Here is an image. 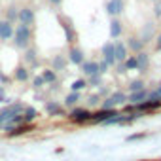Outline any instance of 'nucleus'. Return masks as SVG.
<instances>
[{"mask_svg": "<svg viewBox=\"0 0 161 161\" xmlns=\"http://www.w3.org/2000/svg\"><path fill=\"white\" fill-rule=\"evenodd\" d=\"M80 68H82V72H84L86 76H95V74H99V64H97L95 61H84L82 64H80Z\"/></svg>", "mask_w": 161, "mask_h": 161, "instance_id": "nucleus-12", "label": "nucleus"}, {"mask_svg": "<svg viewBox=\"0 0 161 161\" xmlns=\"http://www.w3.org/2000/svg\"><path fill=\"white\" fill-rule=\"evenodd\" d=\"M114 116H118V112L112 108V110H99L97 114H91V119L89 121H93V123H104L106 119H110V118H114Z\"/></svg>", "mask_w": 161, "mask_h": 161, "instance_id": "nucleus-5", "label": "nucleus"}, {"mask_svg": "<svg viewBox=\"0 0 161 161\" xmlns=\"http://www.w3.org/2000/svg\"><path fill=\"white\" fill-rule=\"evenodd\" d=\"M17 15H19L17 6H8V8H6V21L15 23V21H17Z\"/></svg>", "mask_w": 161, "mask_h": 161, "instance_id": "nucleus-22", "label": "nucleus"}, {"mask_svg": "<svg viewBox=\"0 0 161 161\" xmlns=\"http://www.w3.org/2000/svg\"><path fill=\"white\" fill-rule=\"evenodd\" d=\"M36 118H38L36 108H32V106H25V110H23V123H31V121H34Z\"/></svg>", "mask_w": 161, "mask_h": 161, "instance_id": "nucleus-18", "label": "nucleus"}, {"mask_svg": "<svg viewBox=\"0 0 161 161\" xmlns=\"http://www.w3.org/2000/svg\"><path fill=\"white\" fill-rule=\"evenodd\" d=\"M114 57L116 63H123L127 59V46L123 42H114Z\"/></svg>", "mask_w": 161, "mask_h": 161, "instance_id": "nucleus-9", "label": "nucleus"}, {"mask_svg": "<svg viewBox=\"0 0 161 161\" xmlns=\"http://www.w3.org/2000/svg\"><path fill=\"white\" fill-rule=\"evenodd\" d=\"M70 87H72V91H82V89L87 87V82H86V80H76Z\"/></svg>", "mask_w": 161, "mask_h": 161, "instance_id": "nucleus-28", "label": "nucleus"}, {"mask_svg": "<svg viewBox=\"0 0 161 161\" xmlns=\"http://www.w3.org/2000/svg\"><path fill=\"white\" fill-rule=\"evenodd\" d=\"M110 101L114 103V106H118V104H125V103H127V95H125L123 91H116V93L110 95Z\"/></svg>", "mask_w": 161, "mask_h": 161, "instance_id": "nucleus-21", "label": "nucleus"}, {"mask_svg": "<svg viewBox=\"0 0 161 161\" xmlns=\"http://www.w3.org/2000/svg\"><path fill=\"white\" fill-rule=\"evenodd\" d=\"M135 59H136V70L146 72V70H148V64H150V57H148V53H146V51H138V53L135 55Z\"/></svg>", "mask_w": 161, "mask_h": 161, "instance_id": "nucleus-11", "label": "nucleus"}, {"mask_svg": "<svg viewBox=\"0 0 161 161\" xmlns=\"http://www.w3.org/2000/svg\"><path fill=\"white\" fill-rule=\"evenodd\" d=\"M44 84H46V82L42 80V76H36V78L32 80V87H34V89H42V87H44Z\"/></svg>", "mask_w": 161, "mask_h": 161, "instance_id": "nucleus-29", "label": "nucleus"}, {"mask_svg": "<svg viewBox=\"0 0 161 161\" xmlns=\"http://www.w3.org/2000/svg\"><path fill=\"white\" fill-rule=\"evenodd\" d=\"M14 36V23L0 21V42H8Z\"/></svg>", "mask_w": 161, "mask_h": 161, "instance_id": "nucleus-6", "label": "nucleus"}, {"mask_svg": "<svg viewBox=\"0 0 161 161\" xmlns=\"http://www.w3.org/2000/svg\"><path fill=\"white\" fill-rule=\"evenodd\" d=\"M51 64H53V68H51V70H64V68H66V64H68V59H66L64 55H55V57H53V61H51Z\"/></svg>", "mask_w": 161, "mask_h": 161, "instance_id": "nucleus-16", "label": "nucleus"}, {"mask_svg": "<svg viewBox=\"0 0 161 161\" xmlns=\"http://www.w3.org/2000/svg\"><path fill=\"white\" fill-rule=\"evenodd\" d=\"M42 80L46 84H53L55 80H57V74H55V70H51V68H46L44 72H42Z\"/></svg>", "mask_w": 161, "mask_h": 161, "instance_id": "nucleus-24", "label": "nucleus"}, {"mask_svg": "<svg viewBox=\"0 0 161 161\" xmlns=\"http://www.w3.org/2000/svg\"><path fill=\"white\" fill-rule=\"evenodd\" d=\"M47 2H49L51 6H61V2H63V0H47Z\"/></svg>", "mask_w": 161, "mask_h": 161, "instance_id": "nucleus-37", "label": "nucleus"}, {"mask_svg": "<svg viewBox=\"0 0 161 161\" xmlns=\"http://www.w3.org/2000/svg\"><path fill=\"white\" fill-rule=\"evenodd\" d=\"M155 93H157V95H159V97H161V86H159V89H157V91H155Z\"/></svg>", "mask_w": 161, "mask_h": 161, "instance_id": "nucleus-40", "label": "nucleus"}, {"mask_svg": "<svg viewBox=\"0 0 161 161\" xmlns=\"http://www.w3.org/2000/svg\"><path fill=\"white\" fill-rule=\"evenodd\" d=\"M144 136H146L144 133H140V135H131V136H127V140L133 142V140H140V138H144Z\"/></svg>", "mask_w": 161, "mask_h": 161, "instance_id": "nucleus-34", "label": "nucleus"}, {"mask_svg": "<svg viewBox=\"0 0 161 161\" xmlns=\"http://www.w3.org/2000/svg\"><path fill=\"white\" fill-rule=\"evenodd\" d=\"M68 61L72 63V64H82L84 61H86V57H84V51L82 49H80V47H70V51H68Z\"/></svg>", "mask_w": 161, "mask_h": 161, "instance_id": "nucleus-7", "label": "nucleus"}, {"mask_svg": "<svg viewBox=\"0 0 161 161\" xmlns=\"http://www.w3.org/2000/svg\"><path fill=\"white\" fill-rule=\"evenodd\" d=\"M146 97H148V91L142 89V91H135V93H131V95L127 97V101H129L131 104H138V103L146 101Z\"/></svg>", "mask_w": 161, "mask_h": 161, "instance_id": "nucleus-17", "label": "nucleus"}, {"mask_svg": "<svg viewBox=\"0 0 161 161\" xmlns=\"http://www.w3.org/2000/svg\"><path fill=\"white\" fill-rule=\"evenodd\" d=\"M14 44H15V47H19V49H27L29 46H31V38H32V34H31V27H27V25H17L15 29H14Z\"/></svg>", "mask_w": 161, "mask_h": 161, "instance_id": "nucleus-1", "label": "nucleus"}, {"mask_svg": "<svg viewBox=\"0 0 161 161\" xmlns=\"http://www.w3.org/2000/svg\"><path fill=\"white\" fill-rule=\"evenodd\" d=\"M87 103H89V104H91V106H93V104H97V103H99V95H91V97H89V101H87Z\"/></svg>", "mask_w": 161, "mask_h": 161, "instance_id": "nucleus-36", "label": "nucleus"}, {"mask_svg": "<svg viewBox=\"0 0 161 161\" xmlns=\"http://www.w3.org/2000/svg\"><path fill=\"white\" fill-rule=\"evenodd\" d=\"M29 76H31L29 68H25V66H17L15 68V80H19V82H27Z\"/></svg>", "mask_w": 161, "mask_h": 161, "instance_id": "nucleus-23", "label": "nucleus"}, {"mask_svg": "<svg viewBox=\"0 0 161 161\" xmlns=\"http://www.w3.org/2000/svg\"><path fill=\"white\" fill-rule=\"evenodd\" d=\"M123 66H125V70H135V68H136V59H135V55L127 57V59L123 61Z\"/></svg>", "mask_w": 161, "mask_h": 161, "instance_id": "nucleus-26", "label": "nucleus"}, {"mask_svg": "<svg viewBox=\"0 0 161 161\" xmlns=\"http://www.w3.org/2000/svg\"><path fill=\"white\" fill-rule=\"evenodd\" d=\"M46 112H47L49 116H63V114H64V112H63V106H61L59 103H55V101L46 103Z\"/></svg>", "mask_w": 161, "mask_h": 161, "instance_id": "nucleus-15", "label": "nucleus"}, {"mask_svg": "<svg viewBox=\"0 0 161 161\" xmlns=\"http://www.w3.org/2000/svg\"><path fill=\"white\" fill-rule=\"evenodd\" d=\"M155 46H157V49H159V51H161V34H159V36H157V44H155Z\"/></svg>", "mask_w": 161, "mask_h": 161, "instance_id": "nucleus-39", "label": "nucleus"}, {"mask_svg": "<svg viewBox=\"0 0 161 161\" xmlns=\"http://www.w3.org/2000/svg\"><path fill=\"white\" fill-rule=\"evenodd\" d=\"M123 12V0H110V2L106 4V14L116 17Z\"/></svg>", "mask_w": 161, "mask_h": 161, "instance_id": "nucleus-8", "label": "nucleus"}, {"mask_svg": "<svg viewBox=\"0 0 161 161\" xmlns=\"http://www.w3.org/2000/svg\"><path fill=\"white\" fill-rule=\"evenodd\" d=\"M142 89H144V82H142V80H135V82H131V86H129V91L131 93L142 91Z\"/></svg>", "mask_w": 161, "mask_h": 161, "instance_id": "nucleus-27", "label": "nucleus"}, {"mask_svg": "<svg viewBox=\"0 0 161 161\" xmlns=\"http://www.w3.org/2000/svg\"><path fill=\"white\" fill-rule=\"evenodd\" d=\"M70 119L76 121V123H86V121L91 119V112L86 110V108H74L70 112Z\"/></svg>", "mask_w": 161, "mask_h": 161, "instance_id": "nucleus-3", "label": "nucleus"}, {"mask_svg": "<svg viewBox=\"0 0 161 161\" xmlns=\"http://www.w3.org/2000/svg\"><path fill=\"white\" fill-rule=\"evenodd\" d=\"M0 80H2V84H6V82H10V78H6V74H2V72H0Z\"/></svg>", "mask_w": 161, "mask_h": 161, "instance_id": "nucleus-38", "label": "nucleus"}, {"mask_svg": "<svg viewBox=\"0 0 161 161\" xmlns=\"http://www.w3.org/2000/svg\"><path fill=\"white\" fill-rule=\"evenodd\" d=\"M78 101H80V91H72L70 95H66V99H64V104H66V106H74Z\"/></svg>", "mask_w": 161, "mask_h": 161, "instance_id": "nucleus-25", "label": "nucleus"}, {"mask_svg": "<svg viewBox=\"0 0 161 161\" xmlns=\"http://www.w3.org/2000/svg\"><path fill=\"white\" fill-rule=\"evenodd\" d=\"M152 36H153V23H146V27H144V31H142V34H140L142 44L150 42V40H152Z\"/></svg>", "mask_w": 161, "mask_h": 161, "instance_id": "nucleus-20", "label": "nucleus"}, {"mask_svg": "<svg viewBox=\"0 0 161 161\" xmlns=\"http://www.w3.org/2000/svg\"><path fill=\"white\" fill-rule=\"evenodd\" d=\"M153 14L157 17H161V2H155V8H153Z\"/></svg>", "mask_w": 161, "mask_h": 161, "instance_id": "nucleus-35", "label": "nucleus"}, {"mask_svg": "<svg viewBox=\"0 0 161 161\" xmlns=\"http://www.w3.org/2000/svg\"><path fill=\"white\" fill-rule=\"evenodd\" d=\"M97 64H99V74H101V76H103V74H104V72H106V70L110 68V64H108V63H106L104 59H103L101 63H97Z\"/></svg>", "mask_w": 161, "mask_h": 161, "instance_id": "nucleus-31", "label": "nucleus"}, {"mask_svg": "<svg viewBox=\"0 0 161 161\" xmlns=\"http://www.w3.org/2000/svg\"><path fill=\"white\" fill-rule=\"evenodd\" d=\"M121 32H123V25H121L119 19L114 17V19L110 21V36H112V38H119Z\"/></svg>", "mask_w": 161, "mask_h": 161, "instance_id": "nucleus-14", "label": "nucleus"}, {"mask_svg": "<svg viewBox=\"0 0 161 161\" xmlns=\"http://www.w3.org/2000/svg\"><path fill=\"white\" fill-rule=\"evenodd\" d=\"M127 46H129L135 53L144 51V44H142V40H140V38H136V36H131V38L127 40Z\"/></svg>", "mask_w": 161, "mask_h": 161, "instance_id": "nucleus-19", "label": "nucleus"}, {"mask_svg": "<svg viewBox=\"0 0 161 161\" xmlns=\"http://www.w3.org/2000/svg\"><path fill=\"white\" fill-rule=\"evenodd\" d=\"M59 23H61V27H63V31H64V34H66V40H68V42H74V40H76V31H74V27H72V21L66 19V17H63V15H59Z\"/></svg>", "mask_w": 161, "mask_h": 161, "instance_id": "nucleus-4", "label": "nucleus"}, {"mask_svg": "<svg viewBox=\"0 0 161 161\" xmlns=\"http://www.w3.org/2000/svg\"><path fill=\"white\" fill-rule=\"evenodd\" d=\"M103 59L112 66L116 63V57H114V42H106L103 46Z\"/></svg>", "mask_w": 161, "mask_h": 161, "instance_id": "nucleus-10", "label": "nucleus"}, {"mask_svg": "<svg viewBox=\"0 0 161 161\" xmlns=\"http://www.w3.org/2000/svg\"><path fill=\"white\" fill-rule=\"evenodd\" d=\"M89 86H93V87H97V86H101V74H95V76H89V82H87Z\"/></svg>", "mask_w": 161, "mask_h": 161, "instance_id": "nucleus-30", "label": "nucleus"}, {"mask_svg": "<svg viewBox=\"0 0 161 161\" xmlns=\"http://www.w3.org/2000/svg\"><path fill=\"white\" fill-rule=\"evenodd\" d=\"M152 2H157V0H152Z\"/></svg>", "mask_w": 161, "mask_h": 161, "instance_id": "nucleus-41", "label": "nucleus"}, {"mask_svg": "<svg viewBox=\"0 0 161 161\" xmlns=\"http://www.w3.org/2000/svg\"><path fill=\"white\" fill-rule=\"evenodd\" d=\"M38 51H36V47H32V46H29L27 49H25V55H23V59L31 64V66H36L38 64V55H36Z\"/></svg>", "mask_w": 161, "mask_h": 161, "instance_id": "nucleus-13", "label": "nucleus"}, {"mask_svg": "<svg viewBox=\"0 0 161 161\" xmlns=\"http://www.w3.org/2000/svg\"><path fill=\"white\" fill-rule=\"evenodd\" d=\"M10 99L6 97V89H4V86H0V103H8Z\"/></svg>", "mask_w": 161, "mask_h": 161, "instance_id": "nucleus-33", "label": "nucleus"}, {"mask_svg": "<svg viewBox=\"0 0 161 161\" xmlns=\"http://www.w3.org/2000/svg\"><path fill=\"white\" fill-rule=\"evenodd\" d=\"M17 19H19V23H21V25L32 27V25H34V21H36V15H34V12H32L31 8H21V10H19V15H17Z\"/></svg>", "mask_w": 161, "mask_h": 161, "instance_id": "nucleus-2", "label": "nucleus"}, {"mask_svg": "<svg viewBox=\"0 0 161 161\" xmlns=\"http://www.w3.org/2000/svg\"><path fill=\"white\" fill-rule=\"evenodd\" d=\"M101 108H103V110H112V108H114V103L110 101V97H108L106 101H103V104H101Z\"/></svg>", "mask_w": 161, "mask_h": 161, "instance_id": "nucleus-32", "label": "nucleus"}]
</instances>
